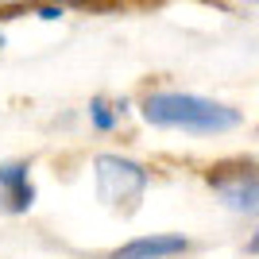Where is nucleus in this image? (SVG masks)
Masks as SVG:
<instances>
[{"mask_svg":"<svg viewBox=\"0 0 259 259\" xmlns=\"http://www.w3.org/2000/svg\"><path fill=\"white\" fill-rule=\"evenodd\" d=\"M35 205V186L27 162H0V213H27Z\"/></svg>","mask_w":259,"mask_h":259,"instance_id":"4","label":"nucleus"},{"mask_svg":"<svg viewBox=\"0 0 259 259\" xmlns=\"http://www.w3.org/2000/svg\"><path fill=\"white\" fill-rule=\"evenodd\" d=\"M89 120H93V128H101V132H112V124H116V116L108 112L105 97H93V101H89Z\"/></svg>","mask_w":259,"mask_h":259,"instance_id":"6","label":"nucleus"},{"mask_svg":"<svg viewBox=\"0 0 259 259\" xmlns=\"http://www.w3.org/2000/svg\"><path fill=\"white\" fill-rule=\"evenodd\" d=\"M186 248H190V240L182 236H140L124 248H116L108 259H170V255H182Z\"/></svg>","mask_w":259,"mask_h":259,"instance_id":"5","label":"nucleus"},{"mask_svg":"<svg viewBox=\"0 0 259 259\" xmlns=\"http://www.w3.org/2000/svg\"><path fill=\"white\" fill-rule=\"evenodd\" d=\"M209 186L232 213H259V170L251 162H221L209 170Z\"/></svg>","mask_w":259,"mask_h":259,"instance_id":"3","label":"nucleus"},{"mask_svg":"<svg viewBox=\"0 0 259 259\" xmlns=\"http://www.w3.org/2000/svg\"><path fill=\"white\" fill-rule=\"evenodd\" d=\"M143 120L155 128H178L194 132V136H217V132H232L240 124L236 108L221 105V101L197 97V93H151L143 101Z\"/></svg>","mask_w":259,"mask_h":259,"instance_id":"1","label":"nucleus"},{"mask_svg":"<svg viewBox=\"0 0 259 259\" xmlns=\"http://www.w3.org/2000/svg\"><path fill=\"white\" fill-rule=\"evenodd\" d=\"M248 251H251V255H259V228L251 232V240H248Z\"/></svg>","mask_w":259,"mask_h":259,"instance_id":"7","label":"nucleus"},{"mask_svg":"<svg viewBox=\"0 0 259 259\" xmlns=\"http://www.w3.org/2000/svg\"><path fill=\"white\" fill-rule=\"evenodd\" d=\"M147 190V170L132 159L120 155H101L97 159V194L105 197L108 205H124L132 209Z\"/></svg>","mask_w":259,"mask_h":259,"instance_id":"2","label":"nucleus"}]
</instances>
